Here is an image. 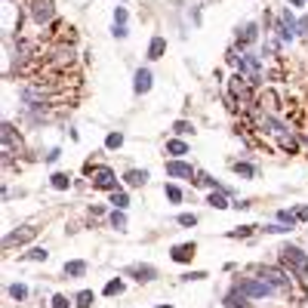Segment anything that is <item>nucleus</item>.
Wrapping results in <instances>:
<instances>
[{
    "mask_svg": "<svg viewBox=\"0 0 308 308\" xmlns=\"http://www.w3.org/2000/svg\"><path fill=\"white\" fill-rule=\"evenodd\" d=\"M281 265L284 271H290L293 278H305L308 275V256L299 250V247H281Z\"/></svg>",
    "mask_w": 308,
    "mask_h": 308,
    "instance_id": "nucleus-1",
    "label": "nucleus"
},
{
    "mask_svg": "<svg viewBox=\"0 0 308 308\" xmlns=\"http://www.w3.org/2000/svg\"><path fill=\"white\" fill-rule=\"evenodd\" d=\"M256 275H259L262 281H268L271 287L278 290V293H290V290H293V275H290V271H284V268H275V265H259V268H256Z\"/></svg>",
    "mask_w": 308,
    "mask_h": 308,
    "instance_id": "nucleus-2",
    "label": "nucleus"
},
{
    "mask_svg": "<svg viewBox=\"0 0 308 308\" xmlns=\"http://www.w3.org/2000/svg\"><path fill=\"white\" fill-rule=\"evenodd\" d=\"M234 287H238L247 299H265V296H271V293H278V290L271 287L268 281H262V278H241Z\"/></svg>",
    "mask_w": 308,
    "mask_h": 308,
    "instance_id": "nucleus-3",
    "label": "nucleus"
},
{
    "mask_svg": "<svg viewBox=\"0 0 308 308\" xmlns=\"http://www.w3.org/2000/svg\"><path fill=\"white\" fill-rule=\"evenodd\" d=\"M275 31H278V43H290L299 34V22L290 15V9H281L278 12V25H275Z\"/></svg>",
    "mask_w": 308,
    "mask_h": 308,
    "instance_id": "nucleus-4",
    "label": "nucleus"
},
{
    "mask_svg": "<svg viewBox=\"0 0 308 308\" xmlns=\"http://www.w3.org/2000/svg\"><path fill=\"white\" fill-rule=\"evenodd\" d=\"M15 154H22V139H15V126L12 123H3V160H9Z\"/></svg>",
    "mask_w": 308,
    "mask_h": 308,
    "instance_id": "nucleus-5",
    "label": "nucleus"
},
{
    "mask_svg": "<svg viewBox=\"0 0 308 308\" xmlns=\"http://www.w3.org/2000/svg\"><path fill=\"white\" fill-rule=\"evenodd\" d=\"M93 188H99V191H117V176H114V170L96 167V170H93Z\"/></svg>",
    "mask_w": 308,
    "mask_h": 308,
    "instance_id": "nucleus-6",
    "label": "nucleus"
},
{
    "mask_svg": "<svg viewBox=\"0 0 308 308\" xmlns=\"http://www.w3.org/2000/svg\"><path fill=\"white\" fill-rule=\"evenodd\" d=\"M52 15H56V9H52V0H31V19L37 22V25L52 22Z\"/></svg>",
    "mask_w": 308,
    "mask_h": 308,
    "instance_id": "nucleus-7",
    "label": "nucleus"
},
{
    "mask_svg": "<svg viewBox=\"0 0 308 308\" xmlns=\"http://www.w3.org/2000/svg\"><path fill=\"white\" fill-rule=\"evenodd\" d=\"M34 234H37V228H34V225H25L22 231H9L6 238H3V247L9 250V247H15V244H28V241H34Z\"/></svg>",
    "mask_w": 308,
    "mask_h": 308,
    "instance_id": "nucleus-8",
    "label": "nucleus"
},
{
    "mask_svg": "<svg viewBox=\"0 0 308 308\" xmlns=\"http://www.w3.org/2000/svg\"><path fill=\"white\" fill-rule=\"evenodd\" d=\"M167 176H173V179H194L197 170L191 164H182V160H170V164H167Z\"/></svg>",
    "mask_w": 308,
    "mask_h": 308,
    "instance_id": "nucleus-9",
    "label": "nucleus"
},
{
    "mask_svg": "<svg viewBox=\"0 0 308 308\" xmlns=\"http://www.w3.org/2000/svg\"><path fill=\"white\" fill-rule=\"evenodd\" d=\"M126 275L136 278L139 284H148V281L157 278V268H154V265H130V268H126Z\"/></svg>",
    "mask_w": 308,
    "mask_h": 308,
    "instance_id": "nucleus-10",
    "label": "nucleus"
},
{
    "mask_svg": "<svg viewBox=\"0 0 308 308\" xmlns=\"http://www.w3.org/2000/svg\"><path fill=\"white\" fill-rule=\"evenodd\" d=\"M194 253H197L194 244H176V247H173V262H191Z\"/></svg>",
    "mask_w": 308,
    "mask_h": 308,
    "instance_id": "nucleus-11",
    "label": "nucleus"
},
{
    "mask_svg": "<svg viewBox=\"0 0 308 308\" xmlns=\"http://www.w3.org/2000/svg\"><path fill=\"white\" fill-rule=\"evenodd\" d=\"M133 89H136L139 96L151 89V71H148V68H139V71H136V83H133Z\"/></svg>",
    "mask_w": 308,
    "mask_h": 308,
    "instance_id": "nucleus-12",
    "label": "nucleus"
},
{
    "mask_svg": "<svg viewBox=\"0 0 308 308\" xmlns=\"http://www.w3.org/2000/svg\"><path fill=\"white\" fill-rule=\"evenodd\" d=\"M256 37H259V28L250 22V25H244V28L238 31V46H250V43L256 40Z\"/></svg>",
    "mask_w": 308,
    "mask_h": 308,
    "instance_id": "nucleus-13",
    "label": "nucleus"
},
{
    "mask_svg": "<svg viewBox=\"0 0 308 308\" xmlns=\"http://www.w3.org/2000/svg\"><path fill=\"white\" fill-rule=\"evenodd\" d=\"M247 302H250V299L241 293L238 287H231V293L225 296V305H228V308H247Z\"/></svg>",
    "mask_w": 308,
    "mask_h": 308,
    "instance_id": "nucleus-14",
    "label": "nucleus"
},
{
    "mask_svg": "<svg viewBox=\"0 0 308 308\" xmlns=\"http://www.w3.org/2000/svg\"><path fill=\"white\" fill-rule=\"evenodd\" d=\"M126 185H133V188H142L145 182H148V173H145V170H126Z\"/></svg>",
    "mask_w": 308,
    "mask_h": 308,
    "instance_id": "nucleus-15",
    "label": "nucleus"
},
{
    "mask_svg": "<svg viewBox=\"0 0 308 308\" xmlns=\"http://www.w3.org/2000/svg\"><path fill=\"white\" fill-rule=\"evenodd\" d=\"M207 204H210V207H216V210H225V207H228V197H225V191H222V188H216V191H210Z\"/></svg>",
    "mask_w": 308,
    "mask_h": 308,
    "instance_id": "nucleus-16",
    "label": "nucleus"
},
{
    "mask_svg": "<svg viewBox=\"0 0 308 308\" xmlns=\"http://www.w3.org/2000/svg\"><path fill=\"white\" fill-rule=\"evenodd\" d=\"M164 49H167V40H164V37H151V43H148V59H160V56H164Z\"/></svg>",
    "mask_w": 308,
    "mask_h": 308,
    "instance_id": "nucleus-17",
    "label": "nucleus"
},
{
    "mask_svg": "<svg viewBox=\"0 0 308 308\" xmlns=\"http://www.w3.org/2000/svg\"><path fill=\"white\" fill-rule=\"evenodd\" d=\"M167 151H170L173 157H182V154H188V145H185L182 139H170V142H167Z\"/></svg>",
    "mask_w": 308,
    "mask_h": 308,
    "instance_id": "nucleus-18",
    "label": "nucleus"
},
{
    "mask_svg": "<svg viewBox=\"0 0 308 308\" xmlns=\"http://www.w3.org/2000/svg\"><path fill=\"white\" fill-rule=\"evenodd\" d=\"M49 185L56 188V191H65V188L71 185V176H68V173H52V179H49Z\"/></svg>",
    "mask_w": 308,
    "mask_h": 308,
    "instance_id": "nucleus-19",
    "label": "nucleus"
},
{
    "mask_svg": "<svg viewBox=\"0 0 308 308\" xmlns=\"http://www.w3.org/2000/svg\"><path fill=\"white\" fill-rule=\"evenodd\" d=\"M86 271V262H80V259H74V262H65V275L68 278H80Z\"/></svg>",
    "mask_w": 308,
    "mask_h": 308,
    "instance_id": "nucleus-20",
    "label": "nucleus"
},
{
    "mask_svg": "<svg viewBox=\"0 0 308 308\" xmlns=\"http://www.w3.org/2000/svg\"><path fill=\"white\" fill-rule=\"evenodd\" d=\"M46 256H49V253H46L43 247H31V250L25 253V259H28V262H46Z\"/></svg>",
    "mask_w": 308,
    "mask_h": 308,
    "instance_id": "nucleus-21",
    "label": "nucleus"
},
{
    "mask_svg": "<svg viewBox=\"0 0 308 308\" xmlns=\"http://www.w3.org/2000/svg\"><path fill=\"white\" fill-rule=\"evenodd\" d=\"M111 204H114V210H126L130 197H126V191H111Z\"/></svg>",
    "mask_w": 308,
    "mask_h": 308,
    "instance_id": "nucleus-22",
    "label": "nucleus"
},
{
    "mask_svg": "<svg viewBox=\"0 0 308 308\" xmlns=\"http://www.w3.org/2000/svg\"><path fill=\"white\" fill-rule=\"evenodd\" d=\"M231 170L238 173V176H244V179H253V176H256V170H253L250 164H241V160H234V164H231Z\"/></svg>",
    "mask_w": 308,
    "mask_h": 308,
    "instance_id": "nucleus-23",
    "label": "nucleus"
},
{
    "mask_svg": "<svg viewBox=\"0 0 308 308\" xmlns=\"http://www.w3.org/2000/svg\"><path fill=\"white\" fill-rule=\"evenodd\" d=\"M123 145V133H108V139H105V148L108 151H117Z\"/></svg>",
    "mask_w": 308,
    "mask_h": 308,
    "instance_id": "nucleus-24",
    "label": "nucleus"
},
{
    "mask_svg": "<svg viewBox=\"0 0 308 308\" xmlns=\"http://www.w3.org/2000/svg\"><path fill=\"white\" fill-rule=\"evenodd\" d=\"M120 293H123V281H120V278H114V281L105 284V296H120Z\"/></svg>",
    "mask_w": 308,
    "mask_h": 308,
    "instance_id": "nucleus-25",
    "label": "nucleus"
},
{
    "mask_svg": "<svg viewBox=\"0 0 308 308\" xmlns=\"http://www.w3.org/2000/svg\"><path fill=\"white\" fill-rule=\"evenodd\" d=\"M93 299H96V296H93V290H80L74 302H77V308H89V305H93Z\"/></svg>",
    "mask_w": 308,
    "mask_h": 308,
    "instance_id": "nucleus-26",
    "label": "nucleus"
},
{
    "mask_svg": "<svg viewBox=\"0 0 308 308\" xmlns=\"http://www.w3.org/2000/svg\"><path fill=\"white\" fill-rule=\"evenodd\" d=\"M194 182H197V185H204V188H210V191H216V188H219V185H216V179H210V176H207V173H201V170H197Z\"/></svg>",
    "mask_w": 308,
    "mask_h": 308,
    "instance_id": "nucleus-27",
    "label": "nucleus"
},
{
    "mask_svg": "<svg viewBox=\"0 0 308 308\" xmlns=\"http://www.w3.org/2000/svg\"><path fill=\"white\" fill-rule=\"evenodd\" d=\"M173 133H176V136H188V133H194V126H191L188 120H176V123H173Z\"/></svg>",
    "mask_w": 308,
    "mask_h": 308,
    "instance_id": "nucleus-28",
    "label": "nucleus"
},
{
    "mask_svg": "<svg viewBox=\"0 0 308 308\" xmlns=\"http://www.w3.org/2000/svg\"><path fill=\"white\" fill-rule=\"evenodd\" d=\"M278 222H284V225H290V228H293L299 219H296V213H290V210H278Z\"/></svg>",
    "mask_w": 308,
    "mask_h": 308,
    "instance_id": "nucleus-29",
    "label": "nucleus"
},
{
    "mask_svg": "<svg viewBox=\"0 0 308 308\" xmlns=\"http://www.w3.org/2000/svg\"><path fill=\"white\" fill-rule=\"evenodd\" d=\"M9 296H12V299H19V302H22V299H28V287H25V284H12V287H9Z\"/></svg>",
    "mask_w": 308,
    "mask_h": 308,
    "instance_id": "nucleus-30",
    "label": "nucleus"
},
{
    "mask_svg": "<svg viewBox=\"0 0 308 308\" xmlns=\"http://www.w3.org/2000/svg\"><path fill=\"white\" fill-rule=\"evenodd\" d=\"M111 228H117V231L126 228V216H123V210H114V213H111Z\"/></svg>",
    "mask_w": 308,
    "mask_h": 308,
    "instance_id": "nucleus-31",
    "label": "nucleus"
},
{
    "mask_svg": "<svg viewBox=\"0 0 308 308\" xmlns=\"http://www.w3.org/2000/svg\"><path fill=\"white\" fill-rule=\"evenodd\" d=\"M179 225L194 228V225H197V216H194V213H182V216H179Z\"/></svg>",
    "mask_w": 308,
    "mask_h": 308,
    "instance_id": "nucleus-32",
    "label": "nucleus"
},
{
    "mask_svg": "<svg viewBox=\"0 0 308 308\" xmlns=\"http://www.w3.org/2000/svg\"><path fill=\"white\" fill-rule=\"evenodd\" d=\"M167 197L173 204H179V201H182V188H179V185H167Z\"/></svg>",
    "mask_w": 308,
    "mask_h": 308,
    "instance_id": "nucleus-33",
    "label": "nucleus"
},
{
    "mask_svg": "<svg viewBox=\"0 0 308 308\" xmlns=\"http://www.w3.org/2000/svg\"><path fill=\"white\" fill-rule=\"evenodd\" d=\"M253 228H256V225H244L241 231H228V238H250V234H253Z\"/></svg>",
    "mask_w": 308,
    "mask_h": 308,
    "instance_id": "nucleus-34",
    "label": "nucleus"
},
{
    "mask_svg": "<svg viewBox=\"0 0 308 308\" xmlns=\"http://www.w3.org/2000/svg\"><path fill=\"white\" fill-rule=\"evenodd\" d=\"M265 231H271V234H284V231H293L290 225H284V222H278V225H268Z\"/></svg>",
    "mask_w": 308,
    "mask_h": 308,
    "instance_id": "nucleus-35",
    "label": "nucleus"
},
{
    "mask_svg": "<svg viewBox=\"0 0 308 308\" xmlns=\"http://www.w3.org/2000/svg\"><path fill=\"white\" fill-rule=\"evenodd\" d=\"M68 305H71V302H68V296H62V293H59V296H52V308H68Z\"/></svg>",
    "mask_w": 308,
    "mask_h": 308,
    "instance_id": "nucleus-36",
    "label": "nucleus"
},
{
    "mask_svg": "<svg viewBox=\"0 0 308 308\" xmlns=\"http://www.w3.org/2000/svg\"><path fill=\"white\" fill-rule=\"evenodd\" d=\"M126 34H130V31H126V25H117V22H114V37H117V40H123Z\"/></svg>",
    "mask_w": 308,
    "mask_h": 308,
    "instance_id": "nucleus-37",
    "label": "nucleus"
},
{
    "mask_svg": "<svg viewBox=\"0 0 308 308\" xmlns=\"http://www.w3.org/2000/svg\"><path fill=\"white\" fill-rule=\"evenodd\" d=\"M114 22H117V25H123V22H126V9H123V6H117V9H114Z\"/></svg>",
    "mask_w": 308,
    "mask_h": 308,
    "instance_id": "nucleus-38",
    "label": "nucleus"
},
{
    "mask_svg": "<svg viewBox=\"0 0 308 308\" xmlns=\"http://www.w3.org/2000/svg\"><path fill=\"white\" fill-rule=\"evenodd\" d=\"M201 278H207L204 271H188V275H182V281H201Z\"/></svg>",
    "mask_w": 308,
    "mask_h": 308,
    "instance_id": "nucleus-39",
    "label": "nucleus"
},
{
    "mask_svg": "<svg viewBox=\"0 0 308 308\" xmlns=\"http://www.w3.org/2000/svg\"><path fill=\"white\" fill-rule=\"evenodd\" d=\"M296 219H299V222H308V207H299V210H296Z\"/></svg>",
    "mask_w": 308,
    "mask_h": 308,
    "instance_id": "nucleus-40",
    "label": "nucleus"
},
{
    "mask_svg": "<svg viewBox=\"0 0 308 308\" xmlns=\"http://www.w3.org/2000/svg\"><path fill=\"white\" fill-rule=\"evenodd\" d=\"M59 154H62V151H59V148H52V151H49V154H46V164H56V160H59Z\"/></svg>",
    "mask_w": 308,
    "mask_h": 308,
    "instance_id": "nucleus-41",
    "label": "nucleus"
},
{
    "mask_svg": "<svg viewBox=\"0 0 308 308\" xmlns=\"http://www.w3.org/2000/svg\"><path fill=\"white\" fill-rule=\"evenodd\" d=\"M299 34H302V37H308V19H299Z\"/></svg>",
    "mask_w": 308,
    "mask_h": 308,
    "instance_id": "nucleus-42",
    "label": "nucleus"
},
{
    "mask_svg": "<svg viewBox=\"0 0 308 308\" xmlns=\"http://www.w3.org/2000/svg\"><path fill=\"white\" fill-rule=\"evenodd\" d=\"M290 3H293V6H302V3H305V0H290Z\"/></svg>",
    "mask_w": 308,
    "mask_h": 308,
    "instance_id": "nucleus-43",
    "label": "nucleus"
},
{
    "mask_svg": "<svg viewBox=\"0 0 308 308\" xmlns=\"http://www.w3.org/2000/svg\"><path fill=\"white\" fill-rule=\"evenodd\" d=\"M157 308H173V305H157Z\"/></svg>",
    "mask_w": 308,
    "mask_h": 308,
    "instance_id": "nucleus-44",
    "label": "nucleus"
}]
</instances>
